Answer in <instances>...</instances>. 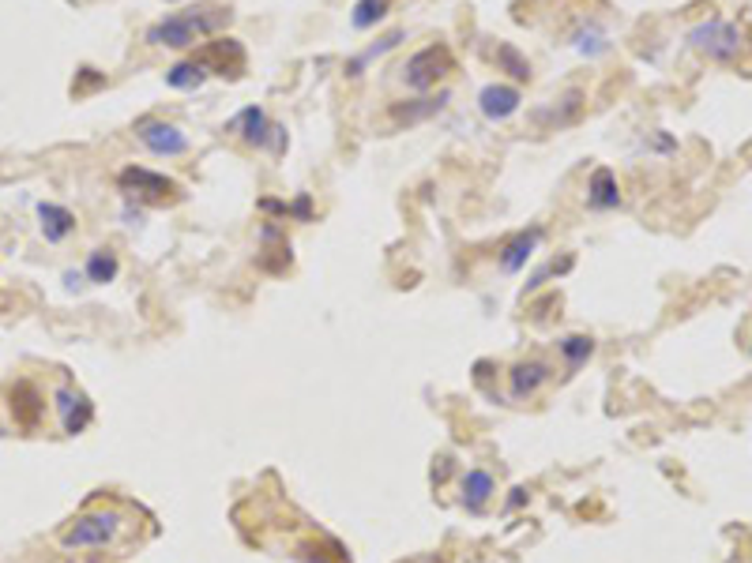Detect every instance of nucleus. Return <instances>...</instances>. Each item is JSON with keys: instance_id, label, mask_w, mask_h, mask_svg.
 Instances as JSON below:
<instances>
[{"instance_id": "1", "label": "nucleus", "mask_w": 752, "mask_h": 563, "mask_svg": "<svg viewBox=\"0 0 752 563\" xmlns=\"http://www.w3.org/2000/svg\"><path fill=\"white\" fill-rule=\"evenodd\" d=\"M234 12L230 8H192V12H178V15H166L159 23H150L143 42L147 45H166V49H188L196 45L199 38H211L218 34L222 27H230Z\"/></svg>"}, {"instance_id": "2", "label": "nucleus", "mask_w": 752, "mask_h": 563, "mask_svg": "<svg viewBox=\"0 0 752 563\" xmlns=\"http://www.w3.org/2000/svg\"><path fill=\"white\" fill-rule=\"evenodd\" d=\"M124 530H129V515L117 507H102V511H87V515L72 519L61 530V545L64 549H113L121 545Z\"/></svg>"}, {"instance_id": "3", "label": "nucleus", "mask_w": 752, "mask_h": 563, "mask_svg": "<svg viewBox=\"0 0 752 563\" xmlns=\"http://www.w3.org/2000/svg\"><path fill=\"white\" fill-rule=\"evenodd\" d=\"M689 45L696 49V53H704L708 61H715V64H734L741 57V49H745V34H741L738 23L722 19V15H711V19L696 23V27L689 31Z\"/></svg>"}, {"instance_id": "4", "label": "nucleus", "mask_w": 752, "mask_h": 563, "mask_svg": "<svg viewBox=\"0 0 752 563\" xmlns=\"http://www.w3.org/2000/svg\"><path fill=\"white\" fill-rule=\"evenodd\" d=\"M451 72H456V57H451V49H448L444 42H433V45L418 49V53L407 61V68H403V83H407L410 91L425 94V91H433L440 80H448Z\"/></svg>"}, {"instance_id": "5", "label": "nucleus", "mask_w": 752, "mask_h": 563, "mask_svg": "<svg viewBox=\"0 0 752 563\" xmlns=\"http://www.w3.org/2000/svg\"><path fill=\"white\" fill-rule=\"evenodd\" d=\"M234 132L256 150H271V155H283L286 150V128L283 124H271V117L260 110V106H248L234 117Z\"/></svg>"}, {"instance_id": "6", "label": "nucleus", "mask_w": 752, "mask_h": 563, "mask_svg": "<svg viewBox=\"0 0 752 563\" xmlns=\"http://www.w3.org/2000/svg\"><path fill=\"white\" fill-rule=\"evenodd\" d=\"M132 132L150 155H159V158H181L188 150V136L181 132V128L169 124V120H159V117H140Z\"/></svg>"}, {"instance_id": "7", "label": "nucleus", "mask_w": 752, "mask_h": 563, "mask_svg": "<svg viewBox=\"0 0 752 563\" xmlns=\"http://www.w3.org/2000/svg\"><path fill=\"white\" fill-rule=\"evenodd\" d=\"M117 185L129 192V196H140V199H150V203H162L166 196H178V181H169L166 173H155V169H143V166H129L121 169Z\"/></svg>"}, {"instance_id": "8", "label": "nucleus", "mask_w": 752, "mask_h": 563, "mask_svg": "<svg viewBox=\"0 0 752 563\" xmlns=\"http://www.w3.org/2000/svg\"><path fill=\"white\" fill-rule=\"evenodd\" d=\"M523 106V94L516 83H489L478 91V113L489 120V124H500V120H508L516 117Z\"/></svg>"}, {"instance_id": "9", "label": "nucleus", "mask_w": 752, "mask_h": 563, "mask_svg": "<svg viewBox=\"0 0 752 563\" xmlns=\"http://www.w3.org/2000/svg\"><path fill=\"white\" fill-rule=\"evenodd\" d=\"M8 409H12V417L23 432H34L42 425V414H45V398L38 395V387L31 379H19L8 391Z\"/></svg>"}, {"instance_id": "10", "label": "nucleus", "mask_w": 752, "mask_h": 563, "mask_svg": "<svg viewBox=\"0 0 752 563\" xmlns=\"http://www.w3.org/2000/svg\"><path fill=\"white\" fill-rule=\"evenodd\" d=\"M196 61L207 64L211 75H241L245 72V49H241L237 38H215Z\"/></svg>"}, {"instance_id": "11", "label": "nucleus", "mask_w": 752, "mask_h": 563, "mask_svg": "<svg viewBox=\"0 0 752 563\" xmlns=\"http://www.w3.org/2000/svg\"><path fill=\"white\" fill-rule=\"evenodd\" d=\"M53 406H57V414H61V425H64V432H68V436H80V432L91 425V417H94L91 402H87L80 391H72L68 383H61V387L53 391Z\"/></svg>"}, {"instance_id": "12", "label": "nucleus", "mask_w": 752, "mask_h": 563, "mask_svg": "<svg viewBox=\"0 0 752 563\" xmlns=\"http://www.w3.org/2000/svg\"><path fill=\"white\" fill-rule=\"evenodd\" d=\"M549 365L545 361H519L508 368V391L512 398H535L545 383H549Z\"/></svg>"}, {"instance_id": "13", "label": "nucleus", "mask_w": 752, "mask_h": 563, "mask_svg": "<svg viewBox=\"0 0 752 563\" xmlns=\"http://www.w3.org/2000/svg\"><path fill=\"white\" fill-rule=\"evenodd\" d=\"M542 237H545V229H542V225H531V229H523V234H516L505 248H500V271H505V274L523 271L526 260L535 255V248L542 244Z\"/></svg>"}, {"instance_id": "14", "label": "nucleus", "mask_w": 752, "mask_h": 563, "mask_svg": "<svg viewBox=\"0 0 752 563\" xmlns=\"http://www.w3.org/2000/svg\"><path fill=\"white\" fill-rule=\"evenodd\" d=\"M587 207L591 211H617L621 207V185L610 166H598L587 181Z\"/></svg>"}, {"instance_id": "15", "label": "nucleus", "mask_w": 752, "mask_h": 563, "mask_svg": "<svg viewBox=\"0 0 752 563\" xmlns=\"http://www.w3.org/2000/svg\"><path fill=\"white\" fill-rule=\"evenodd\" d=\"M448 106V94L440 91L437 98H414V101H395V106L388 110V117H391V124H399V128H410V124H421V120H429V117H437L440 110Z\"/></svg>"}, {"instance_id": "16", "label": "nucleus", "mask_w": 752, "mask_h": 563, "mask_svg": "<svg viewBox=\"0 0 752 563\" xmlns=\"http://www.w3.org/2000/svg\"><path fill=\"white\" fill-rule=\"evenodd\" d=\"M38 225H42V237L49 244H61L75 234V215L61 203H38Z\"/></svg>"}, {"instance_id": "17", "label": "nucleus", "mask_w": 752, "mask_h": 563, "mask_svg": "<svg viewBox=\"0 0 752 563\" xmlns=\"http://www.w3.org/2000/svg\"><path fill=\"white\" fill-rule=\"evenodd\" d=\"M459 489H463V507L470 511V515H482L486 503H489L493 492H497V481H493L489 470H467Z\"/></svg>"}, {"instance_id": "18", "label": "nucleus", "mask_w": 752, "mask_h": 563, "mask_svg": "<svg viewBox=\"0 0 752 563\" xmlns=\"http://www.w3.org/2000/svg\"><path fill=\"white\" fill-rule=\"evenodd\" d=\"M207 64H199L196 57H188V61H178L173 68H166V87H173V91H199L207 83Z\"/></svg>"}, {"instance_id": "19", "label": "nucleus", "mask_w": 752, "mask_h": 563, "mask_svg": "<svg viewBox=\"0 0 752 563\" xmlns=\"http://www.w3.org/2000/svg\"><path fill=\"white\" fill-rule=\"evenodd\" d=\"M83 274H87V282H94V286H110V282L121 274L117 252L113 248H94L87 255V263H83Z\"/></svg>"}, {"instance_id": "20", "label": "nucleus", "mask_w": 752, "mask_h": 563, "mask_svg": "<svg viewBox=\"0 0 752 563\" xmlns=\"http://www.w3.org/2000/svg\"><path fill=\"white\" fill-rule=\"evenodd\" d=\"M493 61H497V72H508L516 83H531V61H526L512 42H500Z\"/></svg>"}, {"instance_id": "21", "label": "nucleus", "mask_w": 752, "mask_h": 563, "mask_svg": "<svg viewBox=\"0 0 752 563\" xmlns=\"http://www.w3.org/2000/svg\"><path fill=\"white\" fill-rule=\"evenodd\" d=\"M399 42H403V31H391L388 38H381V42H376V45H369V49H365V53H358V57H350V61H346V75H350V80H358V75L365 72V64H369V61H376V57H384V53H391V49H395Z\"/></svg>"}, {"instance_id": "22", "label": "nucleus", "mask_w": 752, "mask_h": 563, "mask_svg": "<svg viewBox=\"0 0 752 563\" xmlns=\"http://www.w3.org/2000/svg\"><path fill=\"white\" fill-rule=\"evenodd\" d=\"M388 12H391V0H358L354 12H350V23H354V31H372Z\"/></svg>"}, {"instance_id": "23", "label": "nucleus", "mask_w": 752, "mask_h": 563, "mask_svg": "<svg viewBox=\"0 0 752 563\" xmlns=\"http://www.w3.org/2000/svg\"><path fill=\"white\" fill-rule=\"evenodd\" d=\"M572 45H575V53H583V57H602L610 49L606 42V31L598 27V23H587V27H580L572 34Z\"/></svg>"}, {"instance_id": "24", "label": "nucleus", "mask_w": 752, "mask_h": 563, "mask_svg": "<svg viewBox=\"0 0 752 563\" xmlns=\"http://www.w3.org/2000/svg\"><path fill=\"white\" fill-rule=\"evenodd\" d=\"M583 113V91H568L564 98H557V106L549 110V120L554 128H564V124H575Z\"/></svg>"}, {"instance_id": "25", "label": "nucleus", "mask_w": 752, "mask_h": 563, "mask_svg": "<svg viewBox=\"0 0 752 563\" xmlns=\"http://www.w3.org/2000/svg\"><path fill=\"white\" fill-rule=\"evenodd\" d=\"M557 349H561V357L568 361V368H580L587 357L594 353V339H587V335H568V339L557 342Z\"/></svg>"}, {"instance_id": "26", "label": "nucleus", "mask_w": 752, "mask_h": 563, "mask_svg": "<svg viewBox=\"0 0 752 563\" xmlns=\"http://www.w3.org/2000/svg\"><path fill=\"white\" fill-rule=\"evenodd\" d=\"M286 215H294L297 222H309L313 218V199H309V192L294 196V203H286Z\"/></svg>"}, {"instance_id": "27", "label": "nucleus", "mask_w": 752, "mask_h": 563, "mask_svg": "<svg viewBox=\"0 0 752 563\" xmlns=\"http://www.w3.org/2000/svg\"><path fill=\"white\" fill-rule=\"evenodd\" d=\"M83 278H87V274H75V271H64V286H68V290H80V286H83Z\"/></svg>"}, {"instance_id": "28", "label": "nucleus", "mask_w": 752, "mask_h": 563, "mask_svg": "<svg viewBox=\"0 0 752 563\" xmlns=\"http://www.w3.org/2000/svg\"><path fill=\"white\" fill-rule=\"evenodd\" d=\"M526 503V489H512V496H508V511H516V507H523Z\"/></svg>"}]
</instances>
